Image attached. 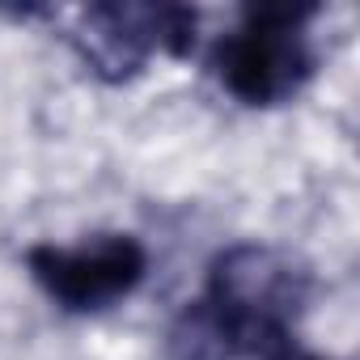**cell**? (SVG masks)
I'll return each instance as SVG.
<instances>
[{
	"label": "cell",
	"instance_id": "1",
	"mask_svg": "<svg viewBox=\"0 0 360 360\" xmlns=\"http://www.w3.org/2000/svg\"><path fill=\"white\" fill-rule=\"evenodd\" d=\"M314 276L301 259L263 242H233L208 263L204 292L169 330L178 360H276L297 343Z\"/></svg>",
	"mask_w": 360,
	"mask_h": 360
},
{
	"label": "cell",
	"instance_id": "2",
	"mask_svg": "<svg viewBox=\"0 0 360 360\" xmlns=\"http://www.w3.org/2000/svg\"><path fill=\"white\" fill-rule=\"evenodd\" d=\"M318 5H250L208 51V68L242 106H284L318 72L309 22Z\"/></svg>",
	"mask_w": 360,
	"mask_h": 360
},
{
	"label": "cell",
	"instance_id": "3",
	"mask_svg": "<svg viewBox=\"0 0 360 360\" xmlns=\"http://www.w3.org/2000/svg\"><path fill=\"white\" fill-rule=\"evenodd\" d=\"M26 271L64 314H102L144 284L148 250L131 233H94L72 246L39 242L26 250Z\"/></svg>",
	"mask_w": 360,
	"mask_h": 360
},
{
	"label": "cell",
	"instance_id": "4",
	"mask_svg": "<svg viewBox=\"0 0 360 360\" xmlns=\"http://www.w3.org/2000/svg\"><path fill=\"white\" fill-rule=\"evenodd\" d=\"M195 34L200 13L187 5H89L77 22L72 47L94 77L119 85L140 77L153 56L187 60Z\"/></svg>",
	"mask_w": 360,
	"mask_h": 360
},
{
	"label": "cell",
	"instance_id": "5",
	"mask_svg": "<svg viewBox=\"0 0 360 360\" xmlns=\"http://www.w3.org/2000/svg\"><path fill=\"white\" fill-rule=\"evenodd\" d=\"M276 360H326V356H314V352H305L301 343H292V347H288V352H280Z\"/></svg>",
	"mask_w": 360,
	"mask_h": 360
}]
</instances>
